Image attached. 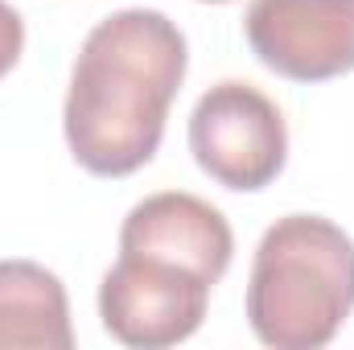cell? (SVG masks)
<instances>
[{
  "mask_svg": "<svg viewBox=\"0 0 354 350\" xmlns=\"http://www.w3.org/2000/svg\"><path fill=\"white\" fill-rule=\"evenodd\" d=\"M354 309V239L322 214H284L264 231L248 326L272 350L330 347Z\"/></svg>",
  "mask_w": 354,
  "mask_h": 350,
  "instance_id": "7a4b0ae2",
  "label": "cell"
},
{
  "mask_svg": "<svg viewBox=\"0 0 354 350\" xmlns=\"http://www.w3.org/2000/svg\"><path fill=\"white\" fill-rule=\"evenodd\" d=\"M210 288V280L181 264L120 252L99 284V317L103 330L124 347L165 350L202 326Z\"/></svg>",
  "mask_w": 354,
  "mask_h": 350,
  "instance_id": "277c9868",
  "label": "cell"
},
{
  "mask_svg": "<svg viewBox=\"0 0 354 350\" xmlns=\"http://www.w3.org/2000/svg\"><path fill=\"white\" fill-rule=\"evenodd\" d=\"M189 153L218 185L256 194L272 185L288 161V128L260 87L223 79L194 103Z\"/></svg>",
  "mask_w": 354,
  "mask_h": 350,
  "instance_id": "3957f363",
  "label": "cell"
},
{
  "mask_svg": "<svg viewBox=\"0 0 354 350\" xmlns=\"http://www.w3.org/2000/svg\"><path fill=\"white\" fill-rule=\"evenodd\" d=\"M243 33L268 71L292 83L354 71V0H252Z\"/></svg>",
  "mask_w": 354,
  "mask_h": 350,
  "instance_id": "5b68a950",
  "label": "cell"
},
{
  "mask_svg": "<svg viewBox=\"0 0 354 350\" xmlns=\"http://www.w3.org/2000/svg\"><path fill=\"white\" fill-rule=\"evenodd\" d=\"M185 66V37L165 12L120 8L103 17L75 58L62 107L75 161L95 177H128L149 165Z\"/></svg>",
  "mask_w": 354,
  "mask_h": 350,
  "instance_id": "6da1fadb",
  "label": "cell"
},
{
  "mask_svg": "<svg viewBox=\"0 0 354 350\" xmlns=\"http://www.w3.org/2000/svg\"><path fill=\"white\" fill-rule=\"evenodd\" d=\"M202 4H227V0H202Z\"/></svg>",
  "mask_w": 354,
  "mask_h": 350,
  "instance_id": "9c48e42d",
  "label": "cell"
},
{
  "mask_svg": "<svg viewBox=\"0 0 354 350\" xmlns=\"http://www.w3.org/2000/svg\"><path fill=\"white\" fill-rule=\"evenodd\" d=\"M71 301L62 280L33 260H0V350H71Z\"/></svg>",
  "mask_w": 354,
  "mask_h": 350,
  "instance_id": "52a82bcc",
  "label": "cell"
},
{
  "mask_svg": "<svg viewBox=\"0 0 354 350\" xmlns=\"http://www.w3.org/2000/svg\"><path fill=\"white\" fill-rule=\"evenodd\" d=\"M21 50H25V21L12 4L0 0V79L17 66Z\"/></svg>",
  "mask_w": 354,
  "mask_h": 350,
  "instance_id": "ba28073f",
  "label": "cell"
},
{
  "mask_svg": "<svg viewBox=\"0 0 354 350\" xmlns=\"http://www.w3.org/2000/svg\"><path fill=\"white\" fill-rule=\"evenodd\" d=\"M120 252L181 264L202 280L218 284L231 268L235 235L218 206L185 190H161L128 210L120 227Z\"/></svg>",
  "mask_w": 354,
  "mask_h": 350,
  "instance_id": "8992f818",
  "label": "cell"
}]
</instances>
